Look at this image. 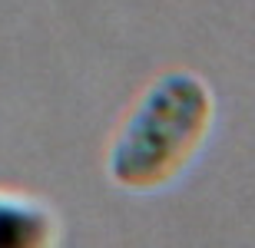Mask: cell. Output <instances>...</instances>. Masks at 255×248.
<instances>
[{"label":"cell","instance_id":"obj_1","mask_svg":"<svg viewBox=\"0 0 255 248\" xmlns=\"http://www.w3.org/2000/svg\"><path fill=\"white\" fill-rule=\"evenodd\" d=\"M212 126V93L192 73H166L142 93L110 149V179L149 192L176 179Z\"/></svg>","mask_w":255,"mask_h":248},{"label":"cell","instance_id":"obj_2","mask_svg":"<svg viewBox=\"0 0 255 248\" xmlns=\"http://www.w3.org/2000/svg\"><path fill=\"white\" fill-rule=\"evenodd\" d=\"M60 239L57 212L40 199L0 192V248H40Z\"/></svg>","mask_w":255,"mask_h":248}]
</instances>
